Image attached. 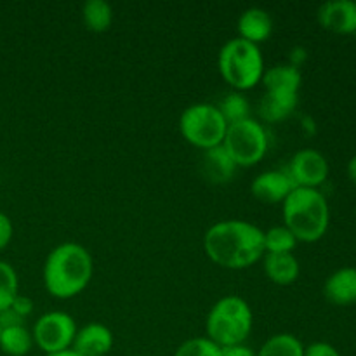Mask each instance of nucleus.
Segmentation results:
<instances>
[{
	"label": "nucleus",
	"mask_w": 356,
	"mask_h": 356,
	"mask_svg": "<svg viewBox=\"0 0 356 356\" xmlns=\"http://www.w3.org/2000/svg\"><path fill=\"white\" fill-rule=\"evenodd\" d=\"M204 250L218 266L247 270L264 257V232L243 219L219 221L205 232Z\"/></svg>",
	"instance_id": "1"
},
{
	"label": "nucleus",
	"mask_w": 356,
	"mask_h": 356,
	"mask_svg": "<svg viewBox=\"0 0 356 356\" xmlns=\"http://www.w3.org/2000/svg\"><path fill=\"white\" fill-rule=\"evenodd\" d=\"M94 277V259L89 250L75 242L56 245L47 254L42 270L44 287L56 299H73L89 287Z\"/></svg>",
	"instance_id": "2"
},
{
	"label": "nucleus",
	"mask_w": 356,
	"mask_h": 356,
	"mask_svg": "<svg viewBox=\"0 0 356 356\" xmlns=\"http://www.w3.org/2000/svg\"><path fill=\"white\" fill-rule=\"evenodd\" d=\"M284 226L298 242L315 243L325 236L330 225V207L320 190L296 188L282 204Z\"/></svg>",
	"instance_id": "3"
},
{
	"label": "nucleus",
	"mask_w": 356,
	"mask_h": 356,
	"mask_svg": "<svg viewBox=\"0 0 356 356\" xmlns=\"http://www.w3.org/2000/svg\"><path fill=\"white\" fill-rule=\"evenodd\" d=\"M254 327L250 305L240 296H225L209 312L205 332L219 348L245 344Z\"/></svg>",
	"instance_id": "4"
},
{
	"label": "nucleus",
	"mask_w": 356,
	"mask_h": 356,
	"mask_svg": "<svg viewBox=\"0 0 356 356\" xmlns=\"http://www.w3.org/2000/svg\"><path fill=\"white\" fill-rule=\"evenodd\" d=\"M218 70L233 90L243 92L259 86L266 68L259 45L236 37L219 49Z\"/></svg>",
	"instance_id": "5"
},
{
	"label": "nucleus",
	"mask_w": 356,
	"mask_h": 356,
	"mask_svg": "<svg viewBox=\"0 0 356 356\" xmlns=\"http://www.w3.org/2000/svg\"><path fill=\"white\" fill-rule=\"evenodd\" d=\"M226 131H228V124L216 104H191L179 117V132L184 141L202 152L221 146Z\"/></svg>",
	"instance_id": "6"
},
{
	"label": "nucleus",
	"mask_w": 356,
	"mask_h": 356,
	"mask_svg": "<svg viewBox=\"0 0 356 356\" xmlns=\"http://www.w3.org/2000/svg\"><path fill=\"white\" fill-rule=\"evenodd\" d=\"M222 148L238 167H252L266 156L270 139L266 129L250 117L228 125Z\"/></svg>",
	"instance_id": "7"
},
{
	"label": "nucleus",
	"mask_w": 356,
	"mask_h": 356,
	"mask_svg": "<svg viewBox=\"0 0 356 356\" xmlns=\"http://www.w3.org/2000/svg\"><path fill=\"white\" fill-rule=\"evenodd\" d=\"M79 330L75 320L66 312H49L38 316L31 329L35 346L40 348L45 355H54L70 350Z\"/></svg>",
	"instance_id": "8"
},
{
	"label": "nucleus",
	"mask_w": 356,
	"mask_h": 356,
	"mask_svg": "<svg viewBox=\"0 0 356 356\" xmlns=\"http://www.w3.org/2000/svg\"><path fill=\"white\" fill-rule=\"evenodd\" d=\"M296 188L320 190L329 177V162L325 155L315 148H302L292 155L291 162L285 167Z\"/></svg>",
	"instance_id": "9"
},
{
	"label": "nucleus",
	"mask_w": 356,
	"mask_h": 356,
	"mask_svg": "<svg viewBox=\"0 0 356 356\" xmlns=\"http://www.w3.org/2000/svg\"><path fill=\"white\" fill-rule=\"evenodd\" d=\"M296 190L287 170H264L254 177L250 184V193L257 202L263 204H284L285 198Z\"/></svg>",
	"instance_id": "10"
},
{
	"label": "nucleus",
	"mask_w": 356,
	"mask_h": 356,
	"mask_svg": "<svg viewBox=\"0 0 356 356\" xmlns=\"http://www.w3.org/2000/svg\"><path fill=\"white\" fill-rule=\"evenodd\" d=\"M320 26L337 35L356 33V2L353 0H329L316 13Z\"/></svg>",
	"instance_id": "11"
},
{
	"label": "nucleus",
	"mask_w": 356,
	"mask_h": 356,
	"mask_svg": "<svg viewBox=\"0 0 356 356\" xmlns=\"http://www.w3.org/2000/svg\"><path fill=\"white\" fill-rule=\"evenodd\" d=\"M113 332L103 323L92 322L76 330L72 350L80 356H106L113 350Z\"/></svg>",
	"instance_id": "12"
},
{
	"label": "nucleus",
	"mask_w": 356,
	"mask_h": 356,
	"mask_svg": "<svg viewBox=\"0 0 356 356\" xmlns=\"http://www.w3.org/2000/svg\"><path fill=\"white\" fill-rule=\"evenodd\" d=\"M238 37L250 44H263L273 33V17L266 9L261 7H250L243 10L238 17Z\"/></svg>",
	"instance_id": "13"
},
{
	"label": "nucleus",
	"mask_w": 356,
	"mask_h": 356,
	"mask_svg": "<svg viewBox=\"0 0 356 356\" xmlns=\"http://www.w3.org/2000/svg\"><path fill=\"white\" fill-rule=\"evenodd\" d=\"M236 165L232 160V156L226 153V149L221 146H216V148L205 149L202 152L200 159V170L202 176L212 184H226L235 177Z\"/></svg>",
	"instance_id": "14"
},
{
	"label": "nucleus",
	"mask_w": 356,
	"mask_h": 356,
	"mask_svg": "<svg viewBox=\"0 0 356 356\" xmlns=\"http://www.w3.org/2000/svg\"><path fill=\"white\" fill-rule=\"evenodd\" d=\"M323 296L334 306H351L356 302V268H341L329 275L323 284Z\"/></svg>",
	"instance_id": "15"
},
{
	"label": "nucleus",
	"mask_w": 356,
	"mask_h": 356,
	"mask_svg": "<svg viewBox=\"0 0 356 356\" xmlns=\"http://www.w3.org/2000/svg\"><path fill=\"white\" fill-rule=\"evenodd\" d=\"M263 268L268 280L280 287L292 285L301 273V266L294 254H264Z\"/></svg>",
	"instance_id": "16"
},
{
	"label": "nucleus",
	"mask_w": 356,
	"mask_h": 356,
	"mask_svg": "<svg viewBox=\"0 0 356 356\" xmlns=\"http://www.w3.org/2000/svg\"><path fill=\"white\" fill-rule=\"evenodd\" d=\"M261 83L264 86V92L299 94V89H301L302 83L301 70L294 68L289 63L271 66V68L264 70Z\"/></svg>",
	"instance_id": "17"
},
{
	"label": "nucleus",
	"mask_w": 356,
	"mask_h": 356,
	"mask_svg": "<svg viewBox=\"0 0 356 356\" xmlns=\"http://www.w3.org/2000/svg\"><path fill=\"white\" fill-rule=\"evenodd\" d=\"M299 104V94H284V92H264L261 99L259 117L268 124H277L285 120L294 113Z\"/></svg>",
	"instance_id": "18"
},
{
	"label": "nucleus",
	"mask_w": 356,
	"mask_h": 356,
	"mask_svg": "<svg viewBox=\"0 0 356 356\" xmlns=\"http://www.w3.org/2000/svg\"><path fill=\"white\" fill-rule=\"evenodd\" d=\"M33 346V336L26 325L3 327L0 330V350L7 356H26Z\"/></svg>",
	"instance_id": "19"
},
{
	"label": "nucleus",
	"mask_w": 356,
	"mask_h": 356,
	"mask_svg": "<svg viewBox=\"0 0 356 356\" xmlns=\"http://www.w3.org/2000/svg\"><path fill=\"white\" fill-rule=\"evenodd\" d=\"M82 21L92 33H104L113 23V7L104 0H87L82 6Z\"/></svg>",
	"instance_id": "20"
},
{
	"label": "nucleus",
	"mask_w": 356,
	"mask_h": 356,
	"mask_svg": "<svg viewBox=\"0 0 356 356\" xmlns=\"http://www.w3.org/2000/svg\"><path fill=\"white\" fill-rule=\"evenodd\" d=\"M257 356H305V344L294 334L280 332L268 337Z\"/></svg>",
	"instance_id": "21"
},
{
	"label": "nucleus",
	"mask_w": 356,
	"mask_h": 356,
	"mask_svg": "<svg viewBox=\"0 0 356 356\" xmlns=\"http://www.w3.org/2000/svg\"><path fill=\"white\" fill-rule=\"evenodd\" d=\"M298 243L291 229L284 225L264 232V254H294Z\"/></svg>",
	"instance_id": "22"
},
{
	"label": "nucleus",
	"mask_w": 356,
	"mask_h": 356,
	"mask_svg": "<svg viewBox=\"0 0 356 356\" xmlns=\"http://www.w3.org/2000/svg\"><path fill=\"white\" fill-rule=\"evenodd\" d=\"M216 106L219 108L222 118H225L228 125L236 124V122H242L245 120V118H250L249 101H247V97L243 96L242 92H236V90L226 94V96L221 99V103L216 104Z\"/></svg>",
	"instance_id": "23"
},
{
	"label": "nucleus",
	"mask_w": 356,
	"mask_h": 356,
	"mask_svg": "<svg viewBox=\"0 0 356 356\" xmlns=\"http://www.w3.org/2000/svg\"><path fill=\"white\" fill-rule=\"evenodd\" d=\"M19 296V278L13 264L0 261V312L9 308Z\"/></svg>",
	"instance_id": "24"
},
{
	"label": "nucleus",
	"mask_w": 356,
	"mask_h": 356,
	"mask_svg": "<svg viewBox=\"0 0 356 356\" xmlns=\"http://www.w3.org/2000/svg\"><path fill=\"white\" fill-rule=\"evenodd\" d=\"M174 356H222V348H219L207 336L191 337L177 346Z\"/></svg>",
	"instance_id": "25"
},
{
	"label": "nucleus",
	"mask_w": 356,
	"mask_h": 356,
	"mask_svg": "<svg viewBox=\"0 0 356 356\" xmlns=\"http://www.w3.org/2000/svg\"><path fill=\"white\" fill-rule=\"evenodd\" d=\"M305 356H341L336 346L325 341H316V343L305 346Z\"/></svg>",
	"instance_id": "26"
},
{
	"label": "nucleus",
	"mask_w": 356,
	"mask_h": 356,
	"mask_svg": "<svg viewBox=\"0 0 356 356\" xmlns=\"http://www.w3.org/2000/svg\"><path fill=\"white\" fill-rule=\"evenodd\" d=\"M14 236V226L9 216L0 211V252L10 243Z\"/></svg>",
	"instance_id": "27"
},
{
	"label": "nucleus",
	"mask_w": 356,
	"mask_h": 356,
	"mask_svg": "<svg viewBox=\"0 0 356 356\" xmlns=\"http://www.w3.org/2000/svg\"><path fill=\"white\" fill-rule=\"evenodd\" d=\"M9 308L13 309L16 315H19L24 322H26L28 316L33 313V301H31L30 298H26V296L19 294L16 299H14V302L9 306Z\"/></svg>",
	"instance_id": "28"
},
{
	"label": "nucleus",
	"mask_w": 356,
	"mask_h": 356,
	"mask_svg": "<svg viewBox=\"0 0 356 356\" xmlns=\"http://www.w3.org/2000/svg\"><path fill=\"white\" fill-rule=\"evenodd\" d=\"M222 356H257V353L245 344H238V346L222 348Z\"/></svg>",
	"instance_id": "29"
},
{
	"label": "nucleus",
	"mask_w": 356,
	"mask_h": 356,
	"mask_svg": "<svg viewBox=\"0 0 356 356\" xmlns=\"http://www.w3.org/2000/svg\"><path fill=\"white\" fill-rule=\"evenodd\" d=\"M306 51L302 47H298L294 49V51L291 52V59H289V65L294 66V68H301L302 63L306 61Z\"/></svg>",
	"instance_id": "30"
},
{
	"label": "nucleus",
	"mask_w": 356,
	"mask_h": 356,
	"mask_svg": "<svg viewBox=\"0 0 356 356\" xmlns=\"http://www.w3.org/2000/svg\"><path fill=\"white\" fill-rule=\"evenodd\" d=\"M346 172H348V177H350L351 183H353L356 186V155L351 156L350 162H348Z\"/></svg>",
	"instance_id": "31"
},
{
	"label": "nucleus",
	"mask_w": 356,
	"mask_h": 356,
	"mask_svg": "<svg viewBox=\"0 0 356 356\" xmlns=\"http://www.w3.org/2000/svg\"><path fill=\"white\" fill-rule=\"evenodd\" d=\"M47 356H80L76 351H73L72 348L70 350H65V351H59V353H54V355H47Z\"/></svg>",
	"instance_id": "32"
},
{
	"label": "nucleus",
	"mask_w": 356,
	"mask_h": 356,
	"mask_svg": "<svg viewBox=\"0 0 356 356\" xmlns=\"http://www.w3.org/2000/svg\"><path fill=\"white\" fill-rule=\"evenodd\" d=\"M136 356H148V355H136Z\"/></svg>",
	"instance_id": "33"
},
{
	"label": "nucleus",
	"mask_w": 356,
	"mask_h": 356,
	"mask_svg": "<svg viewBox=\"0 0 356 356\" xmlns=\"http://www.w3.org/2000/svg\"><path fill=\"white\" fill-rule=\"evenodd\" d=\"M0 330H2V327H0Z\"/></svg>",
	"instance_id": "34"
}]
</instances>
